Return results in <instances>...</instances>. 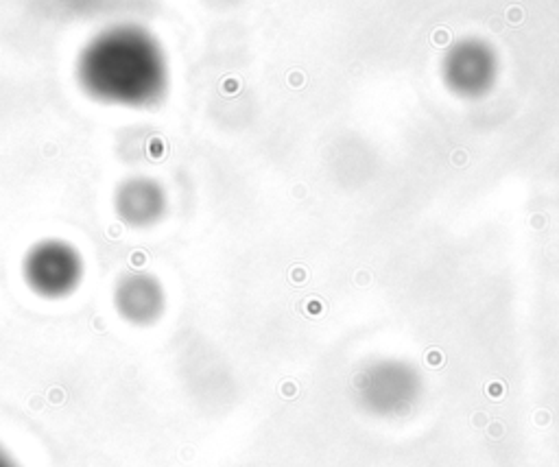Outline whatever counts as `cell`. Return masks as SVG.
I'll use <instances>...</instances> for the list:
<instances>
[{
    "label": "cell",
    "mask_w": 559,
    "mask_h": 467,
    "mask_svg": "<svg viewBox=\"0 0 559 467\" xmlns=\"http://www.w3.org/2000/svg\"><path fill=\"white\" fill-rule=\"evenodd\" d=\"M498 55L483 39H459L441 59V81L450 94L463 101L487 96L498 81Z\"/></svg>",
    "instance_id": "3957f363"
},
{
    "label": "cell",
    "mask_w": 559,
    "mask_h": 467,
    "mask_svg": "<svg viewBox=\"0 0 559 467\" xmlns=\"http://www.w3.org/2000/svg\"><path fill=\"white\" fill-rule=\"evenodd\" d=\"M77 81L90 99L120 107L155 105L169 88L166 57L147 31L116 26L83 48Z\"/></svg>",
    "instance_id": "6da1fadb"
},
{
    "label": "cell",
    "mask_w": 559,
    "mask_h": 467,
    "mask_svg": "<svg viewBox=\"0 0 559 467\" xmlns=\"http://www.w3.org/2000/svg\"><path fill=\"white\" fill-rule=\"evenodd\" d=\"M22 278L39 297H66L83 278V258L66 240H39L22 260Z\"/></svg>",
    "instance_id": "7a4b0ae2"
},
{
    "label": "cell",
    "mask_w": 559,
    "mask_h": 467,
    "mask_svg": "<svg viewBox=\"0 0 559 467\" xmlns=\"http://www.w3.org/2000/svg\"><path fill=\"white\" fill-rule=\"evenodd\" d=\"M114 207L120 221L131 227H149L166 210L164 188L151 177H131L116 188Z\"/></svg>",
    "instance_id": "5b68a950"
},
{
    "label": "cell",
    "mask_w": 559,
    "mask_h": 467,
    "mask_svg": "<svg viewBox=\"0 0 559 467\" xmlns=\"http://www.w3.org/2000/svg\"><path fill=\"white\" fill-rule=\"evenodd\" d=\"M164 302L162 284L149 273L125 275L114 291V306L118 314L134 325H149L160 319Z\"/></svg>",
    "instance_id": "277c9868"
},
{
    "label": "cell",
    "mask_w": 559,
    "mask_h": 467,
    "mask_svg": "<svg viewBox=\"0 0 559 467\" xmlns=\"http://www.w3.org/2000/svg\"><path fill=\"white\" fill-rule=\"evenodd\" d=\"M0 467H15V463L2 452V450H0Z\"/></svg>",
    "instance_id": "8992f818"
}]
</instances>
